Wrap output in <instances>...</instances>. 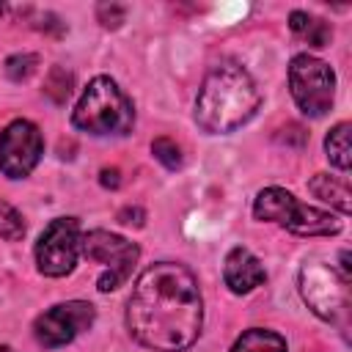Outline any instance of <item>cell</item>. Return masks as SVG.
I'll list each match as a JSON object with an SVG mask.
<instances>
[{"mask_svg":"<svg viewBox=\"0 0 352 352\" xmlns=\"http://www.w3.org/2000/svg\"><path fill=\"white\" fill-rule=\"evenodd\" d=\"M201 322V292L184 264L160 261L138 278L126 302V324L143 346L182 352L198 338Z\"/></svg>","mask_w":352,"mask_h":352,"instance_id":"cell-1","label":"cell"},{"mask_svg":"<svg viewBox=\"0 0 352 352\" xmlns=\"http://www.w3.org/2000/svg\"><path fill=\"white\" fill-rule=\"evenodd\" d=\"M258 104H261V94L253 77L239 63L223 60L209 69V74L198 88L195 121L209 135L234 132L236 126L253 118Z\"/></svg>","mask_w":352,"mask_h":352,"instance_id":"cell-2","label":"cell"},{"mask_svg":"<svg viewBox=\"0 0 352 352\" xmlns=\"http://www.w3.org/2000/svg\"><path fill=\"white\" fill-rule=\"evenodd\" d=\"M132 121V102L110 77H94L72 116V124L91 135H126Z\"/></svg>","mask_w":352,"mask_h":352,"instance_id":"cell-3","label":"cell"},{"mask_svg":"<svg viewBox=\"0 0 352 352\" xmlns=\"http://www.w3.org/2000/svg\"><path fill=\"white\" fill-rule=\"evenodd\" d=\"M253 214L258 220H270L278 223L300 236H327V234H338L341 231V220L333 217L324 209H314L302 201H297L289 190L283 187H267L256 195L253 204Z\"/></svg>","mask_w":352,"mask_h":352,"instance_id":"cell-4","label":"cell"},{"mask_svg":"<svg viewBox=\"0 0 352 352\" xmlns=\"http://www.w3.org/2000/svg\"><path fill=\"white\" fill-rule=\"evenodd\" d=\"M289 85L297 107L305 116H324L333 104V91H336V74L333 69L314 58V55H294L289 63Z\"/></svg>","mask_w":352,"mask_h":352,"instance_id":"cell-5","label":"cell"},{"mask_svg":"<svg viewBox=\"0 0 352 352\" xmlns=\"http://www.w3.org/2000/svg\"><path fill=\"white\" fill-rule=\"evenodd\" d=\"M80 248L85 253V258L91 261H99L104 267V272L99 275L96 286L99 292H113L118 289L129 275H132V267L140 256L138 245L118 236V234H110V231H88L82 239H80Z\"/></svg>","mask_w":352,"mask_h":352,"instance_id":"cell-6","label":"cell"},{"mask_svg":"<svg viewBox=\"0 0 352 352\" xmlns=\"http://www.w3.org/2000/svg\"><path fill=\"white\" fill-rule=\"evenodd\" d=\"M300 292L311 311L327 322H338L346 314V280H341L327 264H305L300 270Z\"/></svg>","mask_w":352,"mask_h":352,"instance_id":"cell-7","label":"cell"},{"mask_svg":"<svg viewBox=\"0 0 352 352\" xmlns=\"http://www.w3.org/2000/svg\"><path fill=\"white\" fill-rule=\"evenodd\" d=\"M80 250V226L74 217H58L52 220L36 245V264L44 275L60 278L69 275L77 264Z\"/></svg>","mask_w":352,"mask_h":352,"instance_id":"cell-8","label":"cell"},{"mask_svg":"<svg viewBox=\"0 0 352 352\" xmlns=\"http://www.w3.org/2000/svg\"><path fill=\"white\" fill-rule=\"evenodd\" d=\"M41 148H44V140L33 121H25V118L11 121L0 135V170L8 179L28 176L36 168Z\"/></svg>","mask_w":352,"mask_h":352,"instance_id":"cell-9","label":"cell"},{"mask_svg":"<svg viewBox=\"0 0 352 352\" xmlns=\"http://www.w3.org/2000/svg\"><path fill=\"white\" fill-rule=\"evenodd\" d=\"M91 324H94V305L82 302V300H72V302H60V305H52L50 311H44L33 322V333H36L38 344L52 349V346H63V344L74 341Z\"/></svg>","mask_w":352,"mask_h":352,"instance_id":"cell-10","label":"cell"},{"mask_svg":"<svg viewBox=\"0 0 352 352\" xmlns=\"http://www.w3.org/2000/svg\"><path fill=\"white\" fill-rule=\"evenodd\" d=\"M223 280L234 294H245L256 286H261L267 280V272L261 267V261L248 250V248H234L226 256L223 264Z\"/></svg>","mask_w":352,"mask_h":352,"instance_id":"cell-11","label":"cell"},{"mask_svg":"<svg viewBox=\"0 0 352 352\" xmlns=\"http://www.w3.org/2000/svg\"><path fill=\"white\" fill-rule=\"evenodd\" d=\"M308 190H311L319 201L333 204L341 214H349V182H346V176L316 173V176L308 182Z\"/></svg>","mask_w":352,"mask_h":352,"instance_id":"cell-12","label":"cell"},{"mask_svg":"<svg viewBox=\"0 0 352 352\" xmlns=\"http://www.w3.org/2000/svg\"><path fill=\"white\" fill-rule=\"evenodd\" d=\"M289 28H292L300 38H305L311 47H327L330 38H333V28H330L324 19L311 16V14H305V11H292Z\"/></svg>","mask_w":352,"mask_h":352,"instance_id":"cell-13","label":"cell"},{"mask_svg":"<svg viewBox=\"0 0 352 352\" xmlns=\"http://www.w3.org/2000/svg\"><path fill=\"white\" fill-rule=\"evenodd\" d=\"M231 352H286V341L275 330L253 327V330H248L236 338Z\"/></svg>","mask_w":352,"mask_h":352,"instance_id":"cell-14","label":"cell"},{"mask_svg":"<svg viewBox=\"0 0 352 352\" xmlns=\"http://www.w3.org/2000/svg\"><path fill=\"white\" fill-rule=\"evenodd\" d=\"M324 148H327V160L338 168V170H346L349 168V124L341 121L330 129L327 140H324Z\"/></svg>","mask_w":352,"mask_h":352,"instance_id":"cell-15","label":"cell"},{"mask_svg":"<svg viewBox=\"0 0 352 352\" xmlns=\"http://www.w3.org/2000/svg\"><path fill=\"white\" fill-rule=\"evenodd\" d=\"M72 74L60 66H52L50 74H47V82H44V94L55 102V104H63L69 96H72Z\"/></svg>","mask_w":352,"mask_h":352,"instance_id":"cell-16","label":"cell"},{"mask_svg":"<svg viewBox=\"0 0 352 352\" xmlns=\"http://www.w3.org/2000/svg\"><path fill=\"white\" fill-rule=\"evenodd\" d=\"M0 236L8 239V242H16L25 236V223H22V214L0 198Z\"/></svg>","mask_w":352,"mask_h":352,"instance_id":"cell-17","label":"cell"},{"mask_svg":"<svg viewBox=\"0 0 352 352\" xmlns=\"http://www.w3.org/2000/svg\"><path fill=\"white\" fill-rule=\"evenodd\" d=\"M36 66H38V58L30 55V52H25V55H11V58L6 60V74H8V80L22 82V80H28V77L36 72Z\"/></svg>","mask_w":352,"mask_h":352,"instance_id":"cell-18","label":"cell"},{"mask_svg":"<svg viewBox=\"0 0 352 352\" xmlns=\"http://www.w3.org/2000/svg\"><path fill=\"white\" fill-rule=\"evenodd\" d=\"M151 151H154V157H157L168 170L182 168V148H179L170 138H157V140L151 143Z\"/></svg>","mask_w":352,"mask_h":352,"instance_id":"cell-19","label":"cell"},{"mask_svg":"<svg viewBox=\"0 0 352 352\" xmlns=\"http://www.w3.org/2000/svg\"><path fill=\"white\" fill-rule=\"evenodd\" d=\"M96 16H99V22L104 28H118L124 22V16H126V8L124 6H116V3H102L96 8Z\"/></svg>","mask_w":352,"mask_h":352,"instance_id":"cell-20","label":"cell"},{"mask_svg":"<svg viewBox=\"0 0 352 352\" xmlns=\"http://www.w3.org/2000/svg\"><path fill=\"white\" fill-rule=\"evenodd\" d=\"M143 209H138V206H126V209H121L118 212V220L121 223H126V226H143Z\"/></svg>","mask_w":352,"mask_h":352,"instance_id":"cell-21","label":"cell"},{"mask_svg":"<svg viewBox=\"0 0 352 352\" xmlns=\"http://www.w3.org/2000/svg\"><path fill=\"white\" fill-rule=\"evenodd\" d=\"M102 184H104V187H118V184H121L118 168H104V170H102Z\"/></svg>","mask_w":352,"mask_h":352,"instance_id":"cell-22","label":"cell"},{"mask_svg":"<svg viewBox=\"0 0 352 352\" xmlns=\"http://www.w3.org/2000/svg\"><path fill=\"white\" fill-rule=\"evenodd\" d=\"M0 352H14V349L11 346H0Z\"/></svg>","mask_w":352,"mask_h":352,"instance_id":"cell-23","label":"cell"},{"mask_svg":"<svg viewBox=\"0 0 352 352\" xmlns=\"http://www.w3.org/2000/svg\"><path fill=\"white\" fill-rule=\"evenodd\" d=\"M0 14H3V6H0Z\"/></svg>","mask_w":352,"mask_h":352,"instance_id":"cell-24","label":"cell"}]
</instances>
